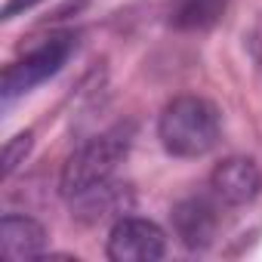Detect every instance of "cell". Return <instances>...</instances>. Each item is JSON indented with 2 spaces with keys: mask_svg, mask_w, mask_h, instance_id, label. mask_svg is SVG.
I'll use <instances>...</instances> for the list:
<instances>
[{
  "mask_svg": "<svg viewBox=\"0 0 262 262\" xmlns=\"http://www.w3.org/2000/svg\"><path fill=\"white\" fill-rule=\"evenodd\" d=\"M114 262H158L167 256V234L158 222L142 216H117L105 244Z\"/></svg>",
  "mask_w": 262,
  "mask_h": 262,
  "instance_id": "277c9868",
  "label": "cell"
},
{
  "mask_svg": "<svg viewBox=\"0 0 262 262\" xmlns=\"http://www.w3.org/2000/svg\"><path fill=\"white\" fill-rule=\"evenodd\" d=\"M170 219H173V231H176V237L185 250H207L216 241L219 213H216V204L207 201V198L194 194V198L179 201L173 207Z\"/></svg>",
  "mask_w": 262,
  "mask_h": 262,
  "instance_id": "8992f818",
  "label": "cell"
},
{
  "mask_svg": "<svg viewBox=\"0 0 262 262\" xmlns=\"http://www.w3.org/2000/svg\"><path fill=\"white\" fill-rule=\"evenodd\" d=\"M126 151H129V129H123V126H114L108 133L83 142L62 167V176H59L62 198L71 204V201L108 185L114 179L117 164L126 158Z\"/></svg>",
  "mask_w": 262,
  "mask_h": 262,
  "instance_id": "7a4b0ae2",
  "label": "cell"
},
{
  "mask_svg": "<svg viewBox=\"0 0 262 262\" xmlns=\"http://www.w3.org/2000/svg\"><path fill=\"white\" fill-rule=\"evenodd\" d=\"M74 50H77L74 34H56V37H47L28 56H22L19 62L7 65L4 83H0V96H4V102H13V99L31 93L34 86H40L43 80L56 77L68 65V59H71Z\"/></svg>",
  "mask_w": 262,
  "mask_h": 262,
  "instance_id": "3957f363",
  "label": "cell"
},
{
  "mask_svg": "<svg viewBox=\"0 0 262 262\" xmlns=\"http://www.w3.org/2000/svg\"><path fill=\"white\" fill-rule=\"evenodd\" d=\"M31 145H34V136H31V133H16V136L7 142V148H4V170H0V173H4V179H10L19 164H25Z\"/></svg>",
  "mask_w": 262,
  "mask_h": 262,
  "instance_id": "9c48e42d",
  "label": "cell"
},
{
  "mask_svg": "<svg viewBox=\"0 0 262 262\" xmlns=\"http://www.w3.org/2000/svg\"><path fill=\"white\" fill-rule=\"evenodd\" d=\"M0 250L7 259H40L47 250V228L25 213H4L0 219Z\"/></svg>",
  "mask_w": 262,
  "mask_h": 262,
  "instance_id": "52a82bcc",
  "label": "cell"
},
{
  "mask_svg": "<svg viewBox=\"0 0 262 262\" xmlns=\"http://www.w3.org/2000/svg\"><path fill=\"white\" fill-rule=\"evenodd\" d=\"M222 117L204 96H176L158 120V139L173 158H204L219 142Z\"/></svg>",
  "mask_w": 262,
  "mask_h": 262,
  "instance_id": "6da1fadb",
  "label": "cell"
},
{
  "mask_svg": "<svg viewBox=\"0 0 262 262\" xmlns=\"http://www.w3.org/2000/svg\"><path fill=\"white\" fill-rule=\"evenodd\" d=\"M37 4H40V0H7V4H4V19H16L22 13L34 10Z\"/></svg>",
  "mask_w": 262,
  "mask_h": 262,
  "instance_id": "30bf717a",
  "label": "cell"
},
{
  "mask_svg": "<svg viewBox=\"0 0 262 262\" xmlns=\"http://www.w3.org/2000/svg\"><path fill=\"white\" fill-rule=\"evenodd\" d=\"M228 7V0H173L170 25L176 31H207L213 28Z\"/></svg>",
  "mask_w": 262,
  "mask_h": 262,
  "instance_id": "ba28073f",
  "label": "cell"
},
{
  "mask_svg": "<svg viewBox=\"0 0 262 262\" xmlns=\"http://www.w3.org/2000/svg\"><path fill=\"white\" fill-rule=\"evenodd\" d=\"M213 194L228 207H244L262 191V170L253 158H225L210 173Z\"/></svg>",
  "mask_w": 262,
  "mask_h": 262,
  "instance_id": "5b68a950",
  "label": "cell"
}]
</instances>
